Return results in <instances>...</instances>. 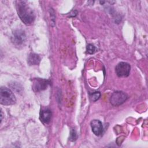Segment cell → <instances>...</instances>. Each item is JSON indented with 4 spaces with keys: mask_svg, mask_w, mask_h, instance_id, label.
<instances>
[{
    "mask_svg": "<svg viewBox=\"0 0 148 148\" xmlns=\"http://www.w3.org/2000/svg\"><path fill=\"white\" fill-rule=\"evenodd\" d=\"M51 117V112L49 109L41 110L40 112V119L42 123L47 124L50 121Z\"/></svg>",
    "mask_w": 148,
    "mask_h": 148,
    "instance_id": "8",
    "label": "cell"
},
{
    "mask_svg": "<svg viewBox=\"0 0 148 148\" xmlns=\"http://www.w3.org/2000/svg\"><path fill=\"white\" fill-rule=\"evenodd\" d=\"M130 65L125 62H119L115 68V72L116 75L120 77H125L128 76L130 73Z\"/></svg>",
    "mask_w": 148,
    "mask_h": 148,
    "instance_id": "4",
    "label": "cell"
},
{
    "mask_svg": "<svg viewBox=\"0 0 148 148\" xmlns=\"http://www.w3.org/2000/svg\"><path fill=\"white\" fill-rule=\"evenodd\" d=\"M2 117H3V113H2V111L1 110V123L2 120Z\"/></svg>",
    "mask_w": 148,
    "mask_h": 148,
    "instance_id": "13",
    "label": "cell"
},
{
    "mask_svg": "<svg viewBox=\"0 0 148 148\" xmlns=\"http://www.w3.org/2000/svg\"><path fill=\"white\" fill-rule=\"evenodd\" d=\"M77 134L74 129H72L71 132V140L73 141L77 139Z\"/></svg>",
    "mask_w": 148,
    "mask_h": 148,
    "instance_id": "12",
    "label": "cell"
},
{
    "mask_svg": "<svg viewBox=\"0 0 148 148\" xmlns=\"http://www.w3.org/2000/svg\"><path fill=\"white\" fill-rule=\"evenodd\" d=\"M128 98V95L124 92L117 91L114 92L110 96V102L112 105L118 106L124 103Z\"/></svg>",
    "mask_w": 148,
    "mask_h": 148,
    "instance_id": "3",
    "label": "cell"
},
{
    "mask_svg": "<svg viewBox=\"0 0 148 148\" xmlns=\"http://www.w3.org/2000/svg\"><path fill=\"white\" fill-rule=\"evenodd\" d=\"M101 96V94L99 92H94L90 95V99L92 101H97Z\"/></svg>",
    "mask_w": 148,
    "mask_h": 148,
    "instance_id": "10",
    "label": "cell"
},
{
    "mask_svg": "<svg viewBox=\"0 0 148 148\" xmlns=\"http://www.w3.org/2000/svg\"><path fill=\"white\" fill-rule=\"evenodd\" d=\"M40 57L35 53H30L28 57V63L30 65H35L39 64Z\"/></svg>",
    "mask_w": 148,
    "mask_h": 148,
    "instance_id": "9",
    "label": "cell"
},
{
    "mask_svg": "<svg viewBox=\"0 0 148 148\" xmlns=\"http://www.w3.org/2000/svg\"><path fill=\"white\" fill-rule=\"evenodd\" d=\"M50 82L48 80L39 78L35 79L32 83V89L35 92H39L46 90Z\"/></svg>",
    "mask_w": 148,
    "mask_h": 148,
    "instance_id": "5",
    "label": "cell"
},
{
    "mask_svg": "<svg viewBox=\"0 0 148 148\" xmlns=\"http://www.w3.org/2000/svg\"><path fill=\"white\" fill-rule=\"evenodd\" d=\"M16 99L13 92L9 88L2 87L0 90V102L3 105H11L16 103Z\"/></svg>",
    "mask_w": 148,
    "mask_h": 148,
    "instance_id": "2",
    "label": "cell"
},
{
    "mask_svg": "<svg viewBox=\"0 0 148 148\" xmlns=\"http://www.w3.org/2000/svg\"><path fill=\"white\" fill-rule=\"evenodd\" d=\"M25 34L20 29H17L13 32L12 40L16 46L22 45L25 40Z\"/></svg>",
    "mask_w": 148,
    "mask_h": 148,
    "instance_id": "6",
    "label": "cell"
},
{
    "mask_svg": "<svg viewBox=\"0 0 148 148\" xmlns=\"http://www.w3.org/2000/svg\"><path fill=\"white\" fill-rule=\"evenodd\" d=\"M95 50V47L94 45L89 44L87 46V53L88 54H92Z\"/></svg>",
    "mask_w": 148,
    "mask_h": 148,
    "instance_id": "11",
    "label": "cell"
},
{
    "mask_svg": "<svg viewBox=\"0 0 148 148\" xmlns=\"http://www.w3.org/2000/svg\"><path fill=\"white\" fill-rule=\"evenodd\" d=\"M16 9L19 17L25 24L29 25L34 22L35 14L32 9L28 5L26 1H17Z\"/></svg>",
    "mask_w": 148,
    "mask_h": 148,
    "instance_id": "1",
    "label": "cell"
},
{
    "mask_svg": "<svg viewBox=\"0 0 148 148\" xmlns=\"http://www.w3.org/2000/svg\"><path fill=\"white\" fill-rule=\"evenodd\" d=\"M91 127L93 133L99 136L102 134L103 126L102 123L98 120H93L91 121Z\"/></svg>",
    "mask_w": 148,
    "mask_h": 148,
    "instance_id": "7",
    "label": "cell"
}]
</instances>
